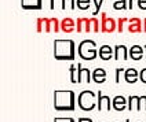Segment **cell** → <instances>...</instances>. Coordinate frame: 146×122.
<instances>
[{
    "mask_svg": "<svg viewBox=\"0 0 146 122\" xmlns=\"http://www.w3.org/2000/svg\"><path fill=\"white\" fill-rule=\"evenodd\" d=\"M54 110L55 111H74L76 93L70 89L54 91Z\"/></svg>",
    "mask_w": 146,
    "mask_h": 122,
    "instance_id": "cell-1",
    "label": "cell"
},
{
    "mask_svg": "<svg viewBox=\"0 0 146 122\" xmlns=\"http://www.w3.org/2000/svg\"><path fill=\"white\" fill-rule=\"evenodd\" d=\"M54 58L57 60H74L76 59V44L73 40L54 41Z\"/></svg>",
    "mask_w": 146,
    "mask_h": 122,
    "instance_id": "cell-2",
    "label": "cell"
},
{
    "mask_svg": "<svg viewBox=\"0 0 146 122\" xmlns=\"http://www.w3.org/2000/svg\"><path fill=\"white\" fill-rule=\"evenodd\" d=\"M77 56H80V59L87 60V62L97 59L99 56L97 43L94 40H83L77 47Z\"/></svg>",
    "mask_w": 146,
    "mask_h": 122,
    "instance_id": "cell-3",
    "label": "cell"
},
{
    "mask_svg": "<svg viewBox=\"0 0 146 122\" xmlns=\"http://www.w3.org/2000/svg\"><path fill=\"white\" fill-rule=\"evenodd\" d=\"M77 106L81 111H92L98 106L97 95L92 91H83L77 96Z\"/></svg>",
    "mask_w": 146,
    "mask_h": 122,
    "instance_id": "cell-4",
    "label": "cell"
},
{
    "mask_svg": "<svg viewBox=\"0 0 146 122\" xmlns=\"http://www.w3.org/2000/svg\"><path fill=\"white\" fill-rule=\"evenodd\" d=\"M101 19V33H114L117 32V19L112 16H108L106 12H101L99 15Z\"/></svg>",
    "mask_w": 146,
    "mask_h": 122,
    "instance_id": "cell-5",
    "label": "cell"
},
{
    "mask_svg": "<svg viewBox=\"0 0 146 122\" xmlns=\"http://www.w3.org/2000/svg\"><path fill=\"white\" fill-rule=\"evenodd\" d=\"M36 32L37 33H52L51 29V18L43 16L36 19Z\"/></svg>",
    "mask_w": 146,
    "mask_h": 122,
    "instance_id": "cell-6",
    "label": "cell"
},
{
    "mask_svg": "<svg viewBox=\"0 0 146 122\" xmlns=\"http://www.w3.org/2000/svg\"><path fill=\"white\" fill-rule=\"evenodd\" d=\"M98 111H110L113 108L112 104V99L109 96L102 95L101 91H98Z\"/></svg>",
    "mask_w": 146,
    "mask_h": 122,
    "instance_id": "cell-7",
    "label": "cell"
},
{
    "mask_svg": "<svg viewBox=\"0 0 146 122\" xmlns=\"http://www.w3.org/2000/svg\"><path fill=\"white\" fill-rule=\"evenodd\" d=\"M127 30H128V33H132V34H135V33H142L143 32V21H142L141 18H138V16H132V18H130Z\"/></svg>",
    "mask_w": 146,
    "mask_h": 122,
    "instance_id": "cell-8",
    "label": "cell"
},
{
    "mask_svg": "<svg viewBox=\"0 0 146 122\" xmlns=\"http://www.w3.org/2000/svg\"><path fill=\"white\" fill-rule=\"evenodd\" d=\"M21 8L25 11H40L43 10V0H21Z\"/></svg>",
    "mask_w": 146,
    "mask_h": 122,
    "instance_id": "cell-9",
    "label": "cell"
},
{
    "mask_svg": "<svg viewBox=\"0 0 146 122\" xmlns=\"http://www.w3.org/2000/svg\"><path fill=\"white\" fill-rule=\"evenodd\" d=\"M84 80L87 81V84L92 81V73L90 71L88 67H83L81 63H77V82L81 84Z\"/></svg>",
    "mask_w": 146,
    "mask_h": 122,
    "instance_id": "cell-10",
    "label": "cell"
},
{
    "mask_svg": "<svg viewBox=\"0 0 146 122\" xmlns=\"http://www.w3.org/2000/svg\"><path fill=\"white\" fill-rule=\"evenodd\" d=\"M98 55L102 60H110L114 59V48H112L109 44H102L99 48H98Z\"/></svg>",
    "mask_w": 146,
    "mask_h": 122,
    "instance_id": "cell-11",
    "label": "cell"
},
{
    "mask_svg": "<svg viewBox=\"0 0 146 122\" xmlns=\"http://www.w3.org/2000/svg\"><path fill=\"white\" fill-rule=\"evenodd\" d=\"M76 32L77 33H91L90 18H87V16H79V18L76 19Z\"/></svg>",
    "mask_w": 146,
    "mask_h": 122,
    "instance_id": "cell-12",
    "label": "cell"
},
{
    "mask_svg": "<svg viewBox=\"0 0 146 122\" xmlns=\"http://www.w3.org/2000/svg\"><path fill=\"white\" fill-rule=\"evenodd\" d=\"M112 104H113L114 111L121 113L124 110H127V107H128V99H125L124 96H121V95H117V96H114V98L112 99Z\"/></svg>",
    "mask_w": 146,
    "mask_h": 122,
    "instance_id": "cell-13",
    "label": "cell"
},
{
    "mask_svg": "<svg viewBox=\"0 0 146 122\" xmlns=\"http://www.w3.org/2000/svg\"><path fill=\"white\" fill-rule=\"evenodd\" d=\"M130 58V49L127 48V45L124 44H117L114 47V59L116 60H128Z\"/></svg>",
    "mask_w": 146,
    "mask_h": 122,
    "instance_id": "cell-14",
    "label": "cell"
},
{
    "mask_svg": "<svg viewBox=\"0 0 146 122\" xmlns=\"http://www.w3.org/2000/svg\"><path fill=\"white\" fill-rule=\"evenodd\" d=\"M76 30V21L70 18V16H66L61 21V32L64 33H73Z\"/></svg>",
    "mask_w": 146,
    "mask_h": 122,
    "instance_id": "cell-15",
    "label": "cell"
},
{
    "mask_svg": "<svg viewBox=\"0 0 146 122\" xmlns=\"http://www.w3.org/2000/svg\"><path fill=\"white\" fill-rule=\"evenodd\" d=\"M145 56V48L139 44H134L130 48V58L132 60H141Z\"/></svg>",
    "mask_w": 146,
    "mask_h": 122,
    "instance_id": "cell-16",
    "label": "cell"
},
{
    "mask_svg": "<svg viewBox=\"0 0 146 122\" xmlns=\"http://www.w3.org/2000/svg\"><path fill=\"white\" fill-rule=\"evenodd\" d=\"M124 80L128 84H135L139 80V71L135 67H130V69H125L124 71Z\"/></svg>",
    "mask_w": 146,
    "mask_h": 122,
    "instance_id": "cell-17",
    "label": "cell"
},
{
    "mask_svg": "<svg viewBox=\"0 0 146 122\" xmlns=\"http://www.w3.org/2000/svg\"><path fill=\"white\" fill-rule=\"evenodd\" d=\"M106 77H108V74L102 67H98L92 71V81L95 84H104L106 81Z\"/></svg>",
    "mask_w": 146,
    "mask_h": 122,
    "instance_id": "cell-18",
    "label": "cell"
},
{
    "mask_svg": "<svg viewBox=\"0 0 146 122\" xmlns=\"http://www.w3.org/2000/svg\"><path fill=\"white\" fill-rule=\"evenodd\" d=\"M90 26H91V33H99L101 32V19H98V16H91Z\"/></svg>",
    "mask_w": 146,
    "mask_h": 122,
    "instance_id": "cell-19",
    "label": "cell"
},
{
    "mask_svg": "<svg viewBox=\"0 0 146 122\" xmlns=\"http://www.w3.org/2000/svg\"><path fill=\"white\" fill-rule=\"evenodd\" d=\"M138 100H139V96H135L132 95L128 98V107L127 110L128 111H138Z\"/></svg>",
    "mask_w": 146,
    "mask_h": 122,
    "instance_id": "cell-20",
    "label": "cell"
},
{
    "mask_svg": "<svg viewBox=\"0 0 146 122\" xmlns=\"http://www.w3.org/2000/svg\"><path fill=\"white\" fill-rule=\"evenodd\" d=\"M113 8L116 11H125V10H128V0H114Z\"/></svg>",
    "mask_w": 146,
    "mask_h": 122,
    "instance_id": "cell-21",
    "label": "cell"
},
{
    "mask_svg": "<svg viewBox=\"0 0 146 122\" xmlns=\"http://www.w3.org/2000/svg\"><path fill=\"white\" fill-rule=\"evenodd\" d=\"M77 7L76 6V0H62V3H61V10H74V8Z\"/></svg>",
    "mask_w": 146,
    "mask_h": 122,
    "instance_id": "cell-22",
    "label": "cell"
},
{
    "mask_svg": "<svg viewBox=\"0 0 146 122\" xmlns=\"http://www.w3.org/2000/svg\"><path fill=\"white\" fill-rule=\"evenodd\" d=\"M91 3H92V0H76V6L79 10L81 11H84V10H88L91 7Z\"/></svg>",
    "mask_w": 146,
    "mask_h": 122,
    "instance_id": "cell-23",
    "label": "cell"
},
{
    "mask_svg": "<svg viewBox=\"0 0 146 122\" xmlns=\"http://www.w3.org/2000/svg\"><path fill=\"white\" fill-rule=\"evenodd\" d=\"M128 21H130V18H127V16H121L117 19V33L124 32V26L125 24H128Z\"/></svg>",
    "mask_w": 146,
    "mask_h": 122,
    "instance_id": "cell-24",
    "label": "cell"
},
{
    "mask_svg": "<svg viewBox=\"0 0 146 122\" xmlns=\"http://www.w3.org/2000/svg\"><path fill=\"white\" fill-rule=\"evenodd\" d=\"M69 74H70V82L79 84L77 82V65H72L69 67Z\"/></svg>",
    "mask_w": 146,
    "mask_h": 122,
    "instance_id": "cell-25",
    "label": "cell"
},
{
    "mask_svg": "<svg viewBox=\"0 0 146 122\" xmlns=\"http://www.w3.org/2000/svg\"><path fill=\"white\" fill-rule=\"evenodd\" d=\"M51 29H52V33L61 32V21L58 18H51Z\"/></svg>",
    "mask_w": 146,
    "mask_h": 122,
    "instance_id": "cell-26",
    "label": "cell"
},
{
    "mask_svg": "<svg viewBox=\"0 0 146 122\" xmlns=\"http://www.w3.org/2000/svg\"><path fill=\"white\" fill-rule=\"evenodd\" d=\"M104 1L105 0H92V3H94V11H92V16H98V14L101 12V7H102V4H104Z\"/></svg>",
    "mask_w": 146,
    "mask_h": 122,
    "instance_id": "cell-27",
    "label": "cell"
},
{
    "mask_svg": "<svg viewBox=\"0 0 146 122\" xmlns=\"http://www.w3.org/2000/svg\"><path fill=\"white\" fill-rule=\"evenodd\" d=\"M138 111H146V96H145V95L139 96V100H138Z\"/></svg>",
    "mask_w": 146,
    "mask_h": 122,
    "instance_id": "cell-28",
    "label": "cell"
},
{
    "mask_svg": "<svg viewBox=\"0 0 146 122\" xmlns=\"http://www.w3.org/2000/svg\"><path fill=\"white\" fill-rule=\"evenodd\" d=\"M124 71H125L124 67H117V69L114 70V82H116V84H120V74L124 73Z\"/></svg>",
    "mask_w": 146,
    "mask_h": 122,
    "instance_id": "cell-29",
    "label": "cell"
},
{
    "mask_svg": "<svg viewBox=\"0 0 146 122\" xmlns=\"http://www.w3.org/2000/svg\"><path fill=\"white\" fill-rule=\"evenodd\" d=\"M54 122H76V119H73L70 117H65V118H62V117H58L54 119Z\"/></svg>",
    "mask_w": 146,
    "mask_h": 122,
    "instance_id": "cell-30",
    "label": "cell"
},
{
    "mask_svg": "<svg viewBox=\"0 0 146 122\" xmlns=\"http://www.w3.org/2000/svg\"><path fill=\"white\" fill-rule=\"evenodd\" d=\"M139 80L142 81V84H146V67H143L139 71Z\"/></svg>",
    "mask_w": 146,
    "mask_h": 122,
    "instance_id": "cell-31",
    "label": "cell"
},
{
    "mask_svg": "<svg viewBox=\"0 0 146 122\" xmlns=\"http://www.w3.org/2000/svg\"><path fill=\"white\" fill-rule=\"evenodd\" d=\"M138 1V7L142 11H146V0H137Z\"/></svg>",
    "mask_w": 146,
    "mask_h": 122,
    "instance_id": "cell-32",
    "label": "cell"
},
{
    "mask_svg": "<svg viewBox=\"0 0 146 122\" xmlns=\"http://www.w3.org/2000/svg\"><path fill=\"white\" fill-rule=\"evenodd\" d=\"M57 1L58 0H50V10H52V11L55 10V7H57ZM59 1L62 3V0H59Z\"/></svg>",
    "mask_w": 146,
    "mask_h": 122,
    "instance_id": "cell-33",
    "label": "cell"
},
{
    "mask_svg": "<svg viewBox=\"0 0 146 122\" xmlns=\"http://www.w3.org/2000/svg\"><path fill=\"white\" fill-rule=\"evenodd\" d=\"M77 122H94L91 118H84V117H81V118H79L77 119Z\"/></svg>",
    "mask_w": 146,
    "mask_h": 122,
    "instance_id": "cell-34",
    "label": "cell"
},
{
    "mask_svg": "<svg viewBox=\"0 0 146 122\" xmlns=\"http://www.w3.org/2000/svg\"><path fill=\"white\" fill-rule=\"evenodd\" d=\"M132 7H134V0H128V10L132 11Z\"/></svg>",
    "mask_w": 146,
    "mask_h": 122,
    "instance_id": "cell-35",
    "label": "cell"
},
{
    "mask_svg": "<svg viewBox=\"0 0 146 122\" xmlns=\"http://www.w3.org/2000/svg\"><path fill=\"white\" fill-rule=\"evenodd\" d=\"M143 33H146V18L143 19Z\"/></svg>",
    "mask_w": 146,
    "mask_h": 122,
    "instance_id": "cell-36",
    "label": "cell"
},
{
    "mask_svg": "<svg viewBox=\"0 0 146 122\" xmlns=\"http://www.w3.org/2000/svg\"><path fill=\"white\" fill-rule=\"evenodd\" d=\"M143 48H145V58H146V43H145V45H143Z\"/></svg>",
    "mask_w": 146,
    "mask_h": 122,
    "instance_id": "cell-37",
    "label": "cell"
},
{
    "mask_svg": "<svg viewBox=\"0 0 146 122\" xmlns=\"http://www.w3.org/2000/svg\"><path fill=\"white\" fill-rule=\"evenodd\" d=\"M125 122H131V119H125Z\"/></svg>",
    "mask_w": 146,
    "mask_h": 122,
    "instance_id": "cell-38",
    "label": "cell"
}]
</instances>
